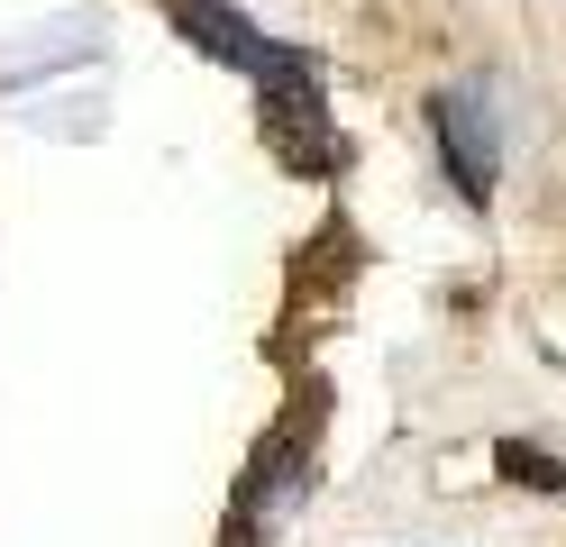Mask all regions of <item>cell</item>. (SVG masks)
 Wrapping results in <instances>:
<instances>
[{
    "label": "cell",
    "mask_w": 566,
    "mask_h": 547,
    "mask_svg": "<svg viewBox=\"0 0 566 547\" xmlns=\"http://www.w3.org/2000/svg\"><path fill=\"white\" fill-rule=\"evenodd\" d=\"M430 137H439V156H448V182H457L467 201H484V192H493V165H503L484 101H475V92H439V101H430Z\"/></svg>",
    "instance_id": "cell-1"
},
{
    "label": "cell",
    "mask_w": 566,
    "mask_h": 547,
    "mask_svg": "<svg viewBox=\"0 0 566 547\" xmlns=\"http://www.w3.org/2000/svg\"><path fill=\"white\" fill-rule=\"evenodd\" d=\"M174 28H184L201 55H220V64H238V73H256V83L283 64V46H274V36H256L238 10H220V0H184V10H174Z\"/></svg>",
    "instance_id": "cell-2"
},
{
    "label": "cell",
    "mask_w": 566,
    "mask_h": 547,
    "mask_svg": "<svg viewBox=\"0 0 566 547\" xmlns=\"http://www.w3.org/2000/svg\"><path fill=\"white\" fill-rule=\"evenodd\" d=\"M503 465L521 474L530 493H566V456H539V448H521V438H503Z\"/></svg>",
    "instance_id": "cell-3"
}]
</instances>
